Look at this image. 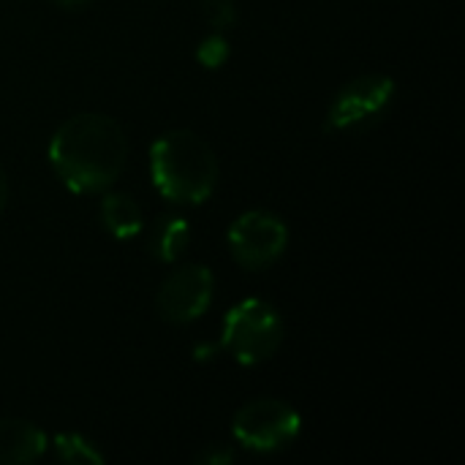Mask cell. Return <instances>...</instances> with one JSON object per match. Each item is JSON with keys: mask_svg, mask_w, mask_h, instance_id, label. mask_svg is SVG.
Returning a JSON list of instances; mask_svg holds the SVG:
<instances>
[{"mask_svg": "<svg viewBox=\"0 0 465 465\" xmlns=\"http://www.w3.org/2000/svg\"><path fill=\"white\" fill-rule=\"evenodd\" d=\"M128 139L123 125L101 112H82L60 123L49 139V163L74 193H104L123 174Z\"/></svg>", "mask_w": 465, "mask_h": 465, "instance_id": "obj_1", "label": "cell"}, {"mask_svg": "<svg viewBox=\"0 0 465 465\" xmlns=\"http://www.w3.org/2000/svg\"><path fill=\"white\" fill-rule=\"evenodd\" d=\"M218 174V155L188 128H172L150 147V177L166 202L204 204L215 193Z\"/></svg>", "mask_w": 465, "mask_h": 465, "instance_id": "obj_2", "label": "cell"}, {"mask_svg": "<svg viewBox=\"0 0 465 465\" xmlns=\"http://www.w3.org/2000/svg\"><path fill=\"white\" fill-rule=\"evenodd\" d=\"M286 335L283 319L275 305L264 300H242L223 319L221 346L240 365H262L275 357Z\"/></svg>", "mask_w": 465, "mask_h": 465, "instance_id": "obj_3", "label": "cell"}, {"mask_svg": "<svg viewBox=\"0 0 465 465\" xmlns=\"http://www.w3.org/2000/svg\"><path fill=\"white\" fill-rule=\"evenodd\" d=\"M302 430V417L283 401L262 398L242 406L232 420L234 439L251 452H281L297 441Z\"/></svg>", "mask_w": 465, "mask_h": 465, "instance_id": "obj_4", "label": "cell"}, {"mask_svg": "<svg viewBox=\"0 0 465 465\" xmlns=\"http://www.w3.org/2000/svg\"><path fill=\"white\" fill-rule=\"evenodd\" d=\"M395 95V79L384 74H365L343 84L324 117L327 134H343L351 128H362L384 114Z\"/></svg>", "mask_w": 465, "mask_h": 465, "instance_id": "obj_5", "label": "cell"}, {"mask_svg": "<svg viewBox=\"0 0 465 465\" xmlns=\"http://www.w3.org/2000/svg\"><path fill=\"white\" fill-rule=\"evenodd\" d=\"M213 294H215L213 270L202 264H188L163 278L155 294V311L166 324L185 327L210 311Z\"/></svg>", "mask_w": 465, "mask_h": 465, "instance_id": "obj_6", "label": "cell"}, {"mask_svg": "<svg viewBox=\"0 0 465 465\" xmlns=\"http://www.w3.org/2000/svg\"><path fill=\"white\" fill-rule=\"evenodd\" d=\"M286 245H289L286 223L267 210L242 213L229 226V251L234 262L245 270L270 267L283 256Z\"/></svg>", "mask_w": 465, "mask_h": 465, "instance_id": "obj_7", "label": "cell"}, {"mask_svg": "<svg viewBox=\"0 0 465 465\" xmlns=\"http://www.w3.org/2000/svg\"><path fill=\"white\" fill-rule=\"evenodd\" d=\"M49 447L41 428L27 420H0V465H19L38 460Z\"/></svg>", "mask_w": 465, "mask_h": 465, "instance_id": "obj_8", "label": "cell"}, {"mask_svg": "<svg viewBox=\"0 0 465 465\" xmlns=\"http://www.w3.org/2000/svg\"><path fill=\"white\" fill-rule=\"evenodd\" d=\"M101 223L114 240H131L142 232L144 218L131 193L123 191H109L101 199Z\"/></svg>", "mask_w": 465, "mask_h": 465, "instance_id": "obj_9", "label": "cell"}, {"mask_svg": "<svg viewBox=\"0 0 465 465\" xmlns=\"http://www.w3.org/2000/svg\"><path fill=\"white\" fill-rule=\"evenodd\" d=\"M191 245V226L180 215H169L158 223L155 232V256L166 264H174L183 259V253Z\"/></svg>", "mask_w": 465, "mask_h": 465, "instance_id": "obj_10", "label": "cell"}, {"mask_svg": "<svg viewBox=\"0 0 465 465\" xmlns=\"http://www.w3.org/2000/svg\"><path fill=\"white\" fill-rule=\"evenodd\" d=\"M52 447H54V455L63 463H104V455L98 452V447L93 441H87L84 436H79V433H57L54 441H52Z\"/></svg>", "mask_w": 465, "mask_h": 465, "instance_id": "obj_11", "label": "cell"}, {"mask_svg": "<svg viewBox=\"0 0 465 465\" xmlns=\"http://www.w3.org/2000/svg\"><path fill=\"white\" fill-rule=\"evenodd\" d=\"M229 52H232V46H229L226 35L213 33V35H207V38L196 46V60H199L204 68H221V65L229 60Z\"/></svg>", "mask_w": 465, "mask_h": 465, "instance_id": "obj_12", "label": "cell"}, {"mask_svg": "<svg viewBox=\"0 0 465 465\" xmlns=\"http://www.w3.org/2000/svg\"><path fill=\"white\" fill-rule=\"evenodd\" d=\"M202 14L215 30H229L237 22L234 0H202Z\"/></svg>", "mask_w": 465, "mask_h": 465, "instance_id": "obj_13", "label": "cell"}, {"mask_svg": "<svg viewBox=\"0 0 465 465\" xmlns=\"http://www.w3.org/2000/svg\"><path fill=\"white\" fill-rule=\"evenodd\" d=\"M199 460H202V463H210V465H226L234 460V455H232L229 450H210V452H204Z\"/></svg>", "mask_w": 465, "mask_h": 465, "instance_id": "obj_14", "label": "cell"}, {"mask_svg": "<svg viewBox=\"0 0 465 465\" xmlns=\"http://www.w3.org/2000/svg\"><path fill=\"white\" fill-rule=\"evenodd\" d=\"M5 204H8V177L0 166V213L5 210Z\"/></svg>", "mask_w": 465, "mask_h": 465, "instance_id": "obj_15", "label": "cell"}, {"mask_svg": "<svg viewBox=\"0 0 465 465\" xmlns=\"http://www.w3.org/2000/svg\"><path fill=\"white\" fill-rule=\"evenodd\" d=\"M63 8H82V5H87L90 0H57Z\"/></svg>", "mask_w": 465, "mask_h": 465, "instance_id": "obj_16", "label": "cell"}]
</instances>
